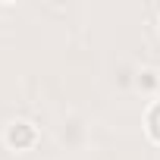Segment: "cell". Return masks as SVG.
<instances>
[{
	"instance_id": "6da1fadb",
	"label": "cell",
	"mask_w": 160,
	"mask_h": 160,
	"mask_svg": "<svg viewBox=\"0 0 160 160\" xmlns=\"http://www.w3.org/2000/svg\"><path fill=\"white\" fill-rule=\"evenodd\" d=\"M7 141H10L13 148H28V144L35 141V132H32V126H25V122H16V126H10V132H7Z\"/></svg>"
},
{
	"instance_id": "7a4b0ae2",
	"label": "cell",
	"mask_w": 160,
	"mask_h": 160,
	"mask_svg": "<svg viewBox=\"0 0 160 160\" xmlns=\"http://www.w3.org/2000/svg\"><path fill=\"white\" fill-rule=\"evenodd\" d=\"M148 129H151V135L160 141V104H154V110L148 113Z\"/></svg>"
}]
</instances>
